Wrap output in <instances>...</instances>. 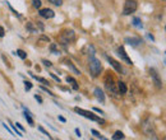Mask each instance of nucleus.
Segmentation results:
<instances>
[{"instance_id": "c85d7f7f", "label": "nucleus", "mask_w": 166, "mask_h": 140, "mask_svg": "<svg viewBox=\"0 0 166 140\" xmlns=\"http://www.w3.org/2000/svg\"><path fill=\"white\" fill-rule=\"evenodd\" d=\"M15 126H17V127H18V129H19V130H21V131H24V129H23V126H22V125H21V124H19V122H17V124H15Z\"/></svg>"}, {"instance_id": "393cba45", "label": "nucleus", "mask_w": 166, "mask_h": 140, "mask_svg": "<svg viewBox=\"0 0 166 140\" xmlns=\"http://www.w3.org/2000/svg\"><path fill=\"white\" fill-rule=\"evenodd\" d=\"M35 98H36V101H39V103H40V105L42 103V98H41L39 94H36V96H35Z\"/></svg>"}, {"instance_id": "7c9ffc66", "label": "nucleus", "mask_w": 166, "mask_h": 140, "mask_svg": "<svg viewBox=\"0 0 166 140\" xmlns=\"http://www.w3.org/2000/svg\"><path fill=\"white\" fill-rule=\"evenodd\" d=\"M40 39H42V41H46V42H49V41H50L49 37H46V36H41V37H40Z\"/></svg>"}, {"instance_id": "f3484780", "label": "nucleus", "mask_w": 166, "mask_h": 140, "mask_svg": "<svg viewBox=\"0 0 166 140\" xmlns=\"http://www.w3.org/2000/svg\"><path fill=\"white\" fill-rule=\"evenodd\" d=\"M32 4H33V7L36 8V9H40L41 8V0H32Z\"/></svg>"}, {"instance_id": "a211bd4d", "label": "nucleus", "mask_w": 166, "mask_h": 140, "mask_svg": "<svg viewBox=\"0 0 166 140\" xmlns=\"http://www.w3.org/2000/svg\"><path fill=\"white\" fill-rule=\"evenodd\" d=\"M17 55L19 56L21 59H23V60H24V59L27 57V54H26V52H24L23 50H18V51H17Z\"/></svg>"}, {"instance_id": "f03ea898", "label": "nucleus", "mask_w": 166, "mask_h": 140, "mask_svg": "<svg viewBox=\"0 0 166 140\" xmlns=\"http://www.w3.org/2000/svg\"><path fill=\"white\" fill-rule=\"evenodd\" d=\"M74 111H76L77 113L82 115V116H84V117H87V118L92 120V121H96V122H100V124H105V120H102V118L97 117L96 115H94L92 112H88V111L82 110V108H79V107H76V108H74Z\"/></svg>"}, {"instance_id": "a878e982", "label": "nucleus", "mask_w": 166, "mask_h": 140, "mask_svg": "<svg viewBox=\"0 0 166 140\" xmlns=\"http://www.w3.org/2000/svg\"><path fill=\"white\" fill-rule=\"evenodd\" d=\"M5 36V29L3 27H0V37H4Z\"/></svg>"}, {"instance_id": "b1692460", "label": "nucleus", "mask_w": 166, "mask_h": 140, "mask_svg": "<svg viewBox=\"0 0 166 140\" xmlns=\"http://www.w3.org/2000/svg\"><path fill=\"white\" fill-rule=\"evenodd\" d=\"M24 87H26V91H29L32 88V83L31 82H24Z\"/></svg>"}, {"instance_id": "f704fd0d", "label": "nucleus", "mask_w": 166, "mask_h": 140, "mask_svg": "<svg viewBox=\"0 0 166 140\" xmlns=\"http://www.w3.org/2000/svg\"><path fill=\"white\" fill-rule=\"evenodd\" d=\"M76 134H77V136H78V137H81V136H82V134H81V131H79V129H76Z\"/></svg>"}, {"instance_id": "aec40b11", "label": "nucleus", "mask_w": 166, "mask_h": 140, "mask_svg": "<svg viewBox=\"0 0 166 140\" xmlns=\"http://www.w3.org/2000/svg\"><path fill=\"white\" fill-rule=\"evenodd\" d=\"M39 131H41V132H42L44 135H46V136H47L49 139H51V135H50V134H49V132H47V131H46V130H45V129H44L42 126H39Z\"/></svg>"}, {"instance_id": "7ed1b4c3", "label": "nucleus", "mask_w": 166, "mask_h": 140, "mask_svg": "<svg viewBox=\"0 0 166 140\" xmlns=\"http://www.w3.org/2000/svg\"><path fill=\"white\" fill-rule=\"evenodd\" d=\"M138 8V4L136 0H126L124 4V9H123V14L124 15H131L133 14Z\"/></svg>"}, {"instance_id": "9d476101", "label": "nucleus", "mask_w": 166, "mask_h": 140, "mask_svg": "<svg viewBox=\"0 0 166 140\" xmlns=\"http://www.w3.org/2000/svg\"><path fill=\"white\" fill-rule=\"evenodd\" d=\"M67 82L69 83V84H72V87H73V89H78V83H77V80L73 76H67Z\"/></svg>"}, {"instance_id": "f257e3e1", "label": "nucleus", "mask_w": 166, "mask_h": 140, "mask_svg": "<svg viewBox=\"0 0 166 140\" xmlns=\"http://www.w3.org/2000/svg\"><path fill=\"white\" fill-rule=\"evenodd\" d=\"M89 71H91V74L94 78L99 76L100 73H101V63H100L99 59L95 57V55L89 56Z\"/></svg>"}, {"instance_id": "423d86ee", "label": "nucleus", "mask_w": 166, "mask_h": 140, "mask_svg": "<svg viewBox=\"0 0 166 140\" xmlns=\"http://www.w3.org/2000/svg\"><path fill=\"white\" fill-rule=\"evenodd\" d=\"M118 52H119V56L124 60V61H125L128 65H132V64H133V63H132V60L128 57V55H126V52H125V50H124V47H123V46H121V47H119Z\"/></svg>"}, {"instance_id": "0eeeda50", "label": "nucleus", "mask_w": 166, "mask_h": 140, "mask_svg": "<svg viewBox=\"0 0 166 140\" xmlns=\"http://www.w3.org/2000/svg\"><path fill=\"white\" fill-rule=\"evenodd\" d=\"M107 60H109V63H110V65H111L118 73H121L123 71V68H121V65H120V63H118L116 60H114L113 57H110V56H107Z\"/></svg>"}, {"instance_id": "dca6fc26", "label": "nucleus", "mask_w": 166, "mask_h": 140, "mask_svg": "<svg viewBox=\"0 0 166 140\" xmlns=\"http://www.w3.org/2000/svg\"><path fill=\"white\" fill-rule=\"evenodd\" d=\"M91 132H92V135H94L95 137H97V139H101V140H105V136H102L97 130H91Z\"/></svg>"}, {"instance_id": "39448f33", "label": "nucleus", "mask_w": 166, "mask_h": 140, "mask_svg": "<svg viewBox=\"0 0 166 140\" xmlns=\"http://www.w3.org/2000/svg\"><path fill=\"white\" fill-rule=\"evenodd\" d=\"M40 15L42 18H46V19H51L55 17V12L52 9H49V8H44V9H40Z\"/></svg>"}, {"instance_id": "6ab92c4d", "label": "nucleus", "mask_w": 166, "mask_h": 140, "mask_svg": "<svg viewBox=\"0 0 166 140\" xmlns=\"http://www.w3.org/2000/svg\"><path fill=\"white\" fill-rule=\"evenodd\" d=\"M26 27H27V29H28V31H31L32 33H36V32H37V29H36V28L33 27V24H32V23H27V26H26Z\"/></svg>"}, {"instance_id": "2eb2a0df", "label": "nucleus", "mask_w": 166, "mask_h": 140, "mask_svg": "<svg viewBox=\"0 0 166 140\" xmlns=\"http://www.w3.org/2000/svg\"><path fill=\"white\" fill-rule=\"evenodd\" d=\"M125 137V135L121 132V131H116L114 135H113V139L114 140H119V139H124Z\"/></svg>"}, {"instance_id": "6e6552de", "label": "nucleus", "mask_w": 166, "mask_h": 140, "mask_svg": "<svg viewBox=\"0 0 166 140\" xmlns=\"http://www.w3.org/2000/svg\"><path fill=\"white\" fill-rule=\"evenodd\" d=\"M94 94H95V97L99 99V101H100L101 103H104V102H105V94H104L102 89H100V88H95Z\"/></svg>"}, {"instance_id": "412c9836", "label": "nucleus", "mask_w": 166, "mask_h": 140, "mask_svg": "<svg viewBox=\"0 0 166 140\" xmlns=\"http://www.w3.org/2000/svg\"><path fill=\"white\" fill-rule=\"evenodd\" d=\"M50 3H52L54 5H56V7H60L63 4V0H49Z\"/></svg>"}, {"instance_id": "cd10ccee", "label": "nucleus", "mask_w": 166, "mask_h": 140, "mask_svg": "<svg viewBox=\"0 0 166 140\" xmlns=\"http://www.w3.org/2000/svg\"><path fill=\"white\" fill-rule=\"evenodd\" d=\"M94 111H96V112H99L100 115H104V111H102V110H100L99 107H94Z\"/></svg>"}, {"instance_id": "473e14b6", "label": "nucleus", "mask_w": 166, "mask_h": 140, "mask_svg": "<svg viewBox=\"0 0 166 140\" xmlns=\"http://www.w3.org/2000/svg\"><path fill=\"white\" fill-rule=\"evenodd\" d=\"M50 75H51V76H52V78H54V79H55V80H56V82H58V83H60V79H59V78H58L56 75H55V74H50Z\"/></svg>"}, {"instance_id": "20e7f679", "label": "nucleus", "mask_w": 166, "mask_h": 140, "mask_svg": "<svg viewBox=\"0 0 166 140\" xmlns=\"http://www.w3.org/2000/svg\"><path fill=\"white\" fill-rule=\"evenodd\" d=\"M150 74H151V78H152V80H153L155 86H156L158 89H161V88H162V82H161V79H160L157 71L152 68V69H150Z\"/></svg>"}, {"instance_id": "4468645a", "label": "nucleus", "mask_w": 166, "mask_h": 140, "mask_svg": "<svg viewBox=\"0 0 166 140\" xmlns=\"http://www.w3.org/2000/svg\"><path fill=\"white\" fill-rule=\"evenodd\" d=\"M133 26L137 27V28H142V27H143L142 21H141L139 18H134V19H133Z\"/></svg>"}, {"instance_id": "9b49d317", "label": "nucleus", "mask_w": 166, "mask_h": 140, "mask_svg": "<svg viewBox=\"0 0 166 140\" xmlns=\"http://www.w3.org/2000/svg\"><path fill=\"white\" fill-rule=\"evenodd\" d=\"M126 86H125V83L124 82H119L118 83V92L120 93V94H125L126 93Z\"/></svg>"}, {"instance_id": "72a5a7b5", "label": "nucleus", "mask_w": 166, "mask_h": 140, "mask_svg": "<svg viewBox=\"0 0 166 140\" xmlns=\"http://www.w3.org/2000/svg\"><path fill=\"white\" fill-rule=\"evenodd\" d=\"M3 126H4V127H5L7 130H8V132H9V134H12V135H13V131H12V130H10V129L8 127V125H5V124H3Z\"/></svg>"}, {"instance_id": "ddd939ff", "label": "nucleus", "mask_w": 166, "mask_h": 140, "mask_svg": "<svg viewBox=\"0 0 166 140\" xmlns=\"http://www.w3.org/2000/svg\"><path fill=\"white\" fill-rule=\"evenodd\" d=\"M23 115H24V117H26V120H27V122H28L31 126H35V122H33V120H32V117H31V113L26 111Z\"/></svg>"}, {"instance_id": "5701e85b", "label": "nucleus", "mask_w": 166, "mask_h": 140, "mask_svg": "<svg viewBox=\"0 0 166 140\" xmlns=\"http://www.w3.org/2000/svg\"><path fill=\"white\" fill-rule=\"evenodd\" d=\"M13 130H14V132H15L18 136H23V131H18V129L15 127V125H13Z\"/></svg>"}, {"instance_id": "bb28decb", "label": "nucleus", "mask_w": 166, "mask_h": 140, "mask_svg": "<svg viewBox=\"0 0 166 140\" xmlns=\"http://www.w3.org/2000/svg\"><path fill=\"white\" fill-rule=\"evenodd\" d=\"M42 63H44V65H45V66H51V65H52L50 61H47V60H42Z\"/></svg>"}, {"instance_id": "c756f323", "label": "nucleus", "mask_w": 166, "mask_h": 140, "mask_svg": "<svg viewBox=\"0 0 166 140\" xmlns=\"http://www.w3.org/2000/svg\"><path fill=\"white\" fill-rule=\"evenodd\" d=\"M41 89H42L44 92H46V93H49V94H51V96H54V94H52V92H50V91H49L47 88H45V87H41Z\"/></svg>"}, {"instance_id": "f8f14e48", "label": "nucleus", "mask_w": 166, "mask_h": 140, "mask_svg": "<svg viewBox=\"0 0 166 140\" xmlns=\"http://www.w3.org/2000/svg\"><path fill=\"white\" fill-rule=\"evenodd\" d=\"M31 75H32V76H33V78L36 79V80H39V82H41L42 84H45V86H50V82H49V80H46V79H45V78H40V76H36L35 74H31Z\"/></svg>"}, {"instance_id": "2f4dec72", "label": "nucleus", "mask_w": 166, "mask_h": 140, "mask_svg": "<svg viewBox=\"0 0 166 140\" xmlns=\"http://www.w3.org/2000/svg\"><path fill=\"white\" fill-rule=\"evenodd\" d=\"M58 120H59V121H60V122H67V120H65V117H63V116H59V117H58Z\"/></svg>"}, {"instance_id": "1a4fd4ad", "label": "nucleus", "mask_w": 166, "mask_h": 140, "mask_svg": "<svg viewBox=\"0 0 166 140\" xmlns=\"http://www.w3.org/2000/svg\"><path fill=\"white\" fill-rule=\"evenodd\" d=\"M125 42L126 44H129V45H132V46H138V45H141L142 44V41L139 38H136V37H131V38H125Z\"/></svg>"}, {"instance_id": "4be33fe9", "label": "nucleus", "mask_w": 166, "mask_h": 140, "mask_svg": "<svg viewBox=\"0 0 166 140\" xmlns=\"http://www.w3.org/2000/svg\"><path fill=\"white\" fill-rule=\"evenodd\" d=\"M68 66H69V68H70V69H72L73 71H74L76 74H81V73H79V70H78V69H77V68H76L74 65H73L72 63H68Z\"/></svg>"}]
</instances>
